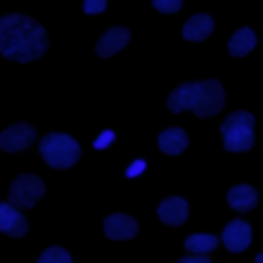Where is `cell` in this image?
<instances>
[{
  "label": "cell",
  "mask_w": 263,
  "mask_h": 263,
  "mask_svg": "<svg viewBox=\"0 0 263 263\" xmlns=\"http://www.w3.org/2000/svg\"><path fill=\"white\" fill-rule=\"evenodd\" d=\"M37 263H72V257L62 247H49L41 253Z\"/></svg>",
  "instance_id": "17"
},
{
  "label": "cell",
  "mask_w": 263,
  "mask_h": 263,
  "mask_svg": "<svg viewBox=\"0 0 263 263\" xmlns=\"http://www.w3.org/2000/svg\"><path fill=\"white\" fill-rule=\"evenodd\" d=\"M224 97H226L224 86L214 78L197 80V82H185L168 95L166 107L173 113L193 111L197 117H212V115H218L222 111Z\"/></svg>",
  "instance_id": "2"
},
{
  "label": "cell",
  "mask_w": 263,
  "mask_h": 263,
  "mask_svg": "<svg viewBox=\"0 0 263 263\" xmlns=\"http://www.w3.org/2000/svg\"><path fill=\"white\" fill-rule=\"evenodd\" d=\"M255 45H257V35L253 33V29L240 27V29L230 37V41H228V51H230V55H234V58H242V55H247Z\"/></svg>",
  "instance_id": "15"
},
{
  "label": "cell",
  "mask_w": 263,
  "mask_h": 263,
  "mask_svg": "<svg viewBox=\"0 0 263 263\" xmlns=\"http://www.w3.org/2000/svg\"><path fill=\"white\" fill-rule=\"evenodd\" d=\"M187 144H189V138L181 127H166L158 134V148L164 154L177 156L187 148Z\"/></svg>",
  "instance_id": "14"
},
{
  "label": "cell",
  "mask_w": 263,
  "mask_h": 263,
  "mask_svg": "<svg viewBox=\"0 0 263 263\" xmlns=\"http://www.w3.org/2000/svg\"><path fill=\"white\" fill-rule=\"evenodd\" d=\"M183 247L193 255H205L218 247V238L214 234H189Z\"/></svg>",
  "instance_id": "16"
},
{
  "label": "cell",
  "mask_w": 263,
  "mask_h": 263,
  "mask_svg": "<svg viewBox=\"0 0 263 263\" xmlns=\"http://www.w3.org/2000/svg\"><path fill=\"white\" fill-rule=\"evenodd\" d=\"M39 152L43 160L53 168H70L80 158L78 142L72 136L60 134V132L47 134L39 144Z\"/></svg>",
  "instance_id": "4"
},
{
  "label": "cell",
  "mask_w": 263,
  "mask_h": 263,
  "mask_svg": "<svg viewBox=\"0 0 263 263\" xmlns=\"http://www.w3.org/2000/svg\"><path fill=\"white\" fill-rule=\"evenodd\" d=\"M156 214H158L160 222H164L168 226H181L189 216V205L183 197L171 195V197H166L164 201L158 203Z\"/></svg>",
  "instance_id": "10"
},
{
  "label": "cell",
  "mask_w": 263,
  "mask_h": 263,
  "mask_svg": "<svg viewBox=\"0 0 263 263\" xmlns=\"http://www.w3.org/2000/svg\"><path fill=\"white\" fill-rule=\"evenodd\" d=\"M35 140V129L29 123H14L6 127L0 136V148L4 152H21Z\"/></svg>",
  "instance_id": "6"
},
{
  "label": "cell",
  "mask_w": 263,
  "mask_h": 263,
  "mask_svg": "<svg viewBox=\"0 0 263 263\" xmlns=\"http://www.w3.org/2000/svg\"><path fill=\"white\" fill-rule=\"evenodd\" d=\"M226 201L236 212H249L257 205L259 195H257V189L251 185H236L226 193Z\"/></svg>",
  "instance_id": "12"
},
{
  "label": "cell",
  "mask_w": 263,
  "mask_h": 263,
  "mask_svg": "<svg viewBox=\"0 0 263 263\" xmlns=\"http://www.w3.org/2000/svg\"><path fill=\"white\" fill-rule=\"evenodd\" d=\"M214 31V18L210 14H203V12H197L193 14L185 27H183V37L187 41H203L210 37V33Z\"/></svg>",
  "instance_id": "13"
},
{
  "label": "cell",
  "mask_w": 263,
  "mask_h": 263,
  "mask_svg": "<svg viewBox=\"0 0 263 263\" xmlns=\"http://www.w3.org/2000/svg\"><path fill=\"white\" fill-rule=\"evenodd\" d=\"M49 37L45 29L27 14H6L0 21V53L18 64L33 62L45 53Z\"/></svg>",
  "instance_id": "1"
},
{
  "label": "cell",
  "mask_w": 263,
  "mask_h": 263,
  "mask_svg": "<svg viewBox=\"0 0 263 263\" xmlns=\"http://www.w3.org/2000/svg\"><path fill=\"white\" fill-rule=\"evenodd\" d=\"M222 242L230 253H240L251 245V226L245 220H232L222 230Z\"/></svg>",
  "instance_id": "9"
},
{
  "label": "cell",
  "mask_w": 263,
  "mask_h": 263,
  "mask_svg": "<svg viewBox=\"0 0 263 263\" xmlns=\"http://www.w3.org/2000/svg\"><path fill=\"white\" fill-rule=\"evenodd\" d=\"M43 193H45L43 181L37 175L23 173L12 181L10 193H8V201L18 210H29L43 197Z\"/></svg>",
  "instance_id": "5"
},
{
  "label": "cell",
  "mask_w": 263,
  "mask_h": 263,
  "mask_svg": "<svg viewBox=\"0 0 263 263\" xmlns=\"http://www.w3.org/2000/svg\"><path fill=\"white\" fill-rule=\"evenodd\" d=\"M113 140H115V134H113L111 129H105V132H103V134H101V136L95 140V144H92V146H95L97 150H103V148H107V146H109Z\"/></svg>",
  "instance_id": "20"
},
{
  "label": "cell",
  "mask_w": 263,
  "mask_h": 263,
  "mask_svg": "<svg viewBox=\"0 0 263 263\" xmlns=\"http://www.w3.org/2000/svg\"><path fill=\"white\" fill-rule=\"evenodd\" d=\"M27 228H29V222L18 212V208H14L10 201H2L0 203V230L12 238H21L27 234Z\"/></svg>",
  "instance_id": "8"
},
{
  "label": "cell",
  "mask_w": 263,
  "mask_h": 263,
  "mask_svg": "<svg viewBox=\"0 0 263 263\" xmlns=\"http://www.w3.org/2000/svg\"><path fill=\"white\" fill-rule=\"evenodd\" d=\"M152 4H154V8L160 10V12H177V10L183 6L181 0H154Z\"/></svg>",
  "instance_id": "18"
},
{
  "label": "cell",
  "mask_w": 263,
  "mask_h": 263,
  "mask_svg": "<svg viewBox=\"0 0 263 263\" xmlns=\"http://www.w3.org/2000/svg\"><path fill=\"white\" fill-rule=\"evenodd\" d=\"M127 41H129V31L125 27H111L97 41L95 51H97L99 58H109V55L117 53L119 49H123L127 45Z\"/></svg>",
  "instance_id": "11"
},
{
  "label": "cell",
  "mask_w": 263,
  "mask_h": 263,
  "mask_svg": "<svg viewBox=\"0 0 263 263\" xmlns=\"http://www.w3.org/2000/svg\"><path fill=\"white\" fill-rule=\"evenodd\" d=\"M103 230H105V236H109L113 240H127L138 234V222L127 214L115 212L105 218Z\"/></svg>",
  "instance_id": "7"
},
{
  "label": "cell",
  "mask_w": 263,
  "mask_h": 263,
  "mask_svg": "<svg viewBox=\"0 0 263 263\" xmlns=\"http://www.w3.org/2000/svg\"><path fill=\"white\" fill-rule=\"evenodd\" d=\"M144 168H146V160L138 158V160H136V162H132V166L125 171V175H127V177H138V175H142V173H144Z\"/></svg>",
  "instance_id": "21"
},
{
  "label": "cell",
  "mask_w": 263,
  "mask_h": 263,
  "mask_svg": "<svg viewBox=\"0 0 263 263\" xmlns=\"http://www.w3.org/2000/svg\"><path fill=\"white\" fill-rule=\"evenodd\" d=\"M255 117L249 111H234L222 123L220 132L224 138V148L228 152H247L255 144Z\"/></svg>",
  "instance_id": "3"
},
{
  "label": "cell",
  "mask_w": 263,
  "mask_h": 263,
  "mask_svg": "<svg viewBox=\"0 0 263 263\" xmlns=\"http://www.w3.org/2000/svg\"><path fill=\"white\" fill-rule=\"evenodd\" d=\"M107 8V2L105 0H86L84 4H82V10L86 12V14H99V12H103Z\"/></svg>",
  "instance_id": "19"
},
{
  "label": "cell",
  "mask_w": 263,
  "mask_h": 263,
  "mask_svg": "<svg viewBox=\"0 0 263 263\" xmlns=\"http://www.w3.org/2000/svg\"><path fill=\"white\" fill-rule=\"evenodd\" d=\"M255 263H263V253H259V255L255 257Z\"/></svg>",
  "instance_id": "23"
},
{
  "label": "cell",
  "mask_w": 263,
  "mask_h": 263,
  "mask_svg": "<svg viewBox=\"0 0 263 263\" xmlns=\"http://www.w3.org/2000/svg\"><path fill=\"white\" fill-rule=\"evenodd\" d=\"M177 263H212L205 255H189V257H181Z\"/></svg>",
  "instance_id": "22"
}]
</instances>
